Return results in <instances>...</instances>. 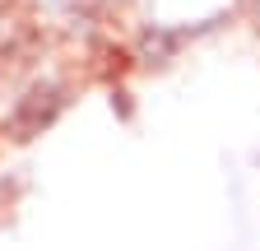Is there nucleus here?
<instances>
[{
	"label": "nucleus",
	"instance_id": "obj_2",
	"mask_svg": "<svg viewBox=\"0 0 260 251\" xmlns=\"http://www.w3.org/2000/svg\"><path fill=\"white\" fill-rule=\"evenodd\" d=\"M237 10H246V14H260V0H237Z\"/></svg>",
	"mask_w": 260,
	"mask_h": 251
},
{
	"label": "nucleus",
	"instance_id": "obj_1",
	"mask_svg": "<svg viewBox=\"0 0 260 251\" xmlns=\"http://www.w3.org/2000/svg\"><path fill=\"white\" fill-rule=\"evenodd\" d=\"M60 112H65V84L42 79V84H32L23 98L14 103V112H10V135L14 140H32V135H42Z\"/></svg>",
	"mask_w": 260,
	"mask_h": 251
},
{
	"label": "nucleus",
	"instance_id": "obj_3",
	"mask_svg": "<svg viewBox=\"0 0 260 251\" xmlns=\"http://www.w3.org/2000/svg\"><path fill=\"white\" fill-rule=\"evenodd\" d=\"M47 5H56V10H70V5H79V0H47Z\"/></svg>",
	"mask_w": 260,
	"mask_h": 251
}]
</instances>
